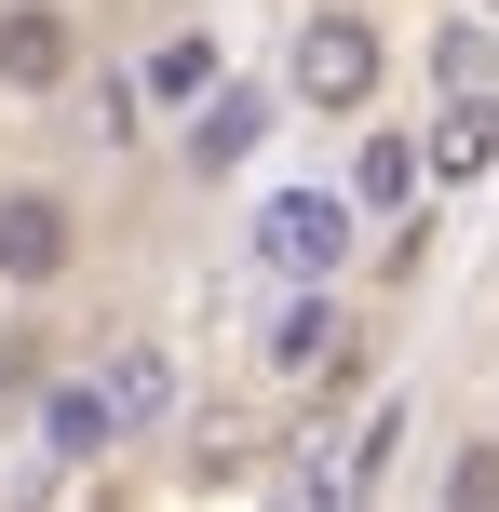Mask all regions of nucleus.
Returning a JSON list of instances; mask_svg holds the SVG:
<instances>
[{
	"label": "nucleus",
	"mask_w": 499,
	"mask_h": 512,
	"mask_svg": "<svg viewBox=\"0 0 499 512\" xmlns=\"http://www.w3.org/2000/svg\"><path fill=\"white\" fill-rule=\"evenodd\" d=\"M297 108H324V122H351V108H378V81H392V41H378V14H297Z\"/></svg>",
	"instance_id": "obj_1"
},
{
	"label": "nucleus",
	"mask_w": 499,
	"mask_h": 512,
	"mask_svg": "<svg viewBox=\"0 0 499 512\" xmlns=\"http://www.w3.org/2000/svg\"><path fill=\"white\" fill-rule=\"evenodd\" d=\"M81 270V216H68V189H0V297H54V283Z\"/></svg>",
	"instance_id": "obj_2"
},
{
	"label": "nucleus",
	"mask_w": 499,
	"mask_h": 512,
	"mask_svg": "<svg viewBox=\"0 0 499 512\" xmlns=\"http://www.w3.org/2000/svg\"><path fill=\"white\" fill-rule=\"evenodd\" d=\"M68 81H81V14L68 0H0V95L54 108Z\"/></svg>",
	"instance_id": "obj_3"
},
{
	"label": "nucleus",
	"mask_w": 499,
	"mask_h": 512,
	"mask_svg": "<svg viewBox=\"0 0 499 512\" xmlns=\"http://www.w3.org/2000/svg\"><path fill=\"white\" fill-rule=\"evenodd\" d=\"M257 256H270L284 283H324V270L351 256V203H324V189H270V203H257Z\"/></svg>",
	"instance_id": "obj_4"
},
{
	"label": "nucleus",
	"mask_w": 499,
	"mask_h": 512,
	"mask_svg": "<svg viewBox=\"0 0 499 512\" xmlns=\"http://www.w3.org/2000/svg\"><path fill=\"white\" fill-rule=\"evenodd\" d=\"M419 176H432V189H473V176H499V95H486V81H459V95L432 108Z\"/></svg>",
	"instance_id": "obj_5"
},
{
	"label": "nucleus",
	"mask_w": 499,
	"mask_h": 512,
	"mask_svg": "<svg viewBox=\"0 0 499 512\" xmlns=\"http://www.w3.org/2000/svg\"><path fill=\"white\" fill-rule=\"evenodd\" d=\"M216 81H230V41H216V27H162V41L135 54V108H203Z\"/></svg>",
	"instance_id": "obj_6"
},
{
	"label": "nucleus",
	"mask_w": 499,
	"mask_h": 512,
	"mask_svg": "<svg viewBox=\"0 0 499 512\" xmlns=\"http://www.w3.org/2000/svg\"><path fill=\"white\" fill-rule=\"evenodd\" d=\"M95 391H108V418H122V445L162 432V418H176V351H162V337H122V351L95 364Z\"/></svg>",
	"instance_id": "obj_7"
},
{
	"label": "nucleus",
	"mask_w": 499,
	"mask_h": 512,
	"mask_svg": "<svg viewBox=\"0 0 499 512\" xmlns=\"http://www.w3.org/2000/svg\"><path fill=\"white\" fill-rule=\"evenodd\" d=\"M338 351H351V310L324 297V283H297V297L270 310V378H324Z\"/></svg>",
	"instance_id": "obj_8"
},
{
	"label": "nucleus",
	"mask_w": 499,
	"mask_h": 512,
	"mask_svg": "<svg viewBox=\"0 0 499 512\" xmlns=\"http://www.w3.org/2000/svg\"><path fill=\"white\" fill-rule=\"evenodd\" d=\"M189 472H203V486H257L270 472V418L257 405H203L189 418Z\"/></svg>",
	"instance_id": "obj_9"
},
{
	"label": "nucleus",
	"mask_w": 499,
	"mask_h": 512,
	"mask_svg": "<svg viewBox=\"0 0 499 512\" xmlns=\"http://www.w3.org/2000/svg\"><path fill=\"white\" fill-rule=\"evenodd\" d=\"M257 135H270V95H230V81H216V95H203V122H189V176H230Z\"/></svg>",
	"instance_id": "obj_10"
},
{
	"label": "nucleus",
	"mask_w": 499,
	"mask_h": 512,
	"mask_svg": "<svg viewBox=\"0 0 499 512\" xmlns=\"http://www.w3.org/2000/svg\"><path fill=\"white\" fill-rule=\"evenodd\" d=\"M41 432H54V459H108V445H122V418H108L95 378H54V391H41Z\"/></svg>",
	"instance_id": "obj_11"
},
{
	"label": "nucleus",
	"mask_w": 499,
	"mask_h": 512,
	"mask_svg": "<svg viewBox=\"0 0 499 512\" xmlns=\"http://www.w3.org/2000/svg\"><path fill=\"white\" fill-rule=\"evenodd\" d=\"M351 203H365V216H405V203H419V135H365V162H351Z\"/></svg>",
	"instance_id": "obj_12"
},
{
	"label": "nucleus",
	"mask_w": 499,
	"mask_h": 512,
	"mask_svg": "<svg viewBox=\"0 0 499 512\" xmlns=\"http://www.w3.org/2000/svg\"><path fill=\"white\" fill-rule=\"evenodd\" d=\"M392 445H405V405H378L365 432H351V459H338V499H365L378 472H392Z\"/></svg>",
	"instance_id": "obj_13"
},
{
	"label": "nucleus",
	"mask_w": 499,
	"mask_h": 512,
	"mask_svg": "<svg viewBox=\"0 0 499 512\" xmlns=\"http://www.w3.org/2000/svg\"><path fill=\"white\" fill-rule=\"evenodd\" d=\"M446 499H459V512H499V432H473V445L446 459Z\"/></svg>",
	"instance_id": "obj_14"
},
{
	"label": "nucleus",
	"mask_w": 499,
	"mask_h": 512,
	"mask_svg": "<svg viewBox=\"0 0 499 512\" xmlns=\"http://www.w3.org/2000/svg\"><path fill=\"white\" fill-rule=\"evenodd\" d=\"M432 81H446V95H459V81H486V27H446V54H432Z\"/></svg>",
	"instance_id": "obj_15"
},
{
	"label": "nucleus",
	"mask_w": 499,
	"mask_h": 512,
	"mask_svg": "<svg viewBox=\"0 0 499 512\" xmlns=\"http://www.w3.org/2000/svg\"><path fill=\"white\" fill-rule=\"evenodd\" d=\"M473 14H499V0H473Z\"/></svg>",
	"instance_id": "obj_16"
}]
</instances>
